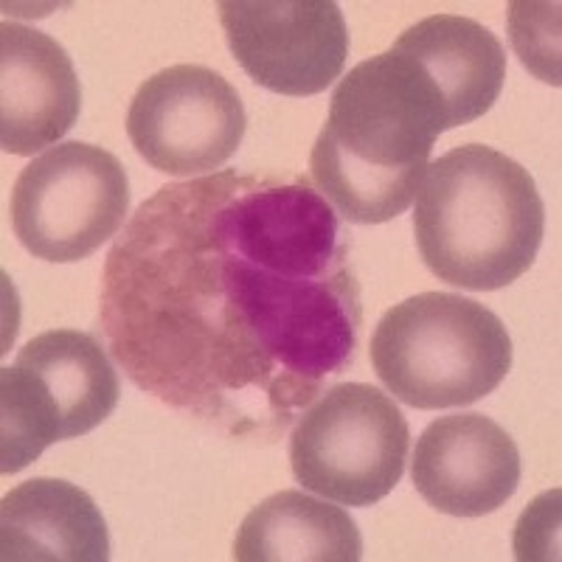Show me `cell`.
<instances>
[{"instance_id": "11", "label": "cell", "mask_w": 562, "mask_h": 562, "mask_svg": "<svg viewBox=\"0 0 562 562\" xmlns=\"http://www.w3.org/2000/svg\"><path fill=\"white\" fill-rule=\"evenodd\" d=\"M82 88L68 52L23 23L0 26V147L34 155L54 147L79 119Z\"/></svg>"}, {"instance_id": "12", "label": "cell", "mask_w": 562, "mask_h": 562, "mask_svg": "<svg viewBox=\"0 0 562 562\" xmlns=\"http://www.w3.org/2000/svg\"><path fill=\"white\" fill-rule=\"evenodd\" d=\"M391 48L414 59L434 85L448 130L490 113L504 90V45L479 20L434 14L405 29Z\"/></svg>"}, {"instance_id": "14", "label": "cell", "mask_w": 562, "mask_h": 562, "mask_svg": "<svg viewBox=\"0 0 562 562\" xmlns=\"http://www.w3.org/2000/svg\"><path fill=\"white\" fill-rule=\"evenodd\" d=\"M239 562H360L363 537L349 512L284 490L245 515L234 540Z\"/></svg>"}, {"instance_id": "1", "label": "cell", "mask_w": 562, "mask_h": 562, "mask_svg": "<svg viewBox=\"0 0 562 562\" xmlns=\"http://www.w3.org/2000/svg\"><path fill=\"white\" fill-rule=\"evenodd\" d=\"M351 234L310 178L237 169L169 183L108 254L99 324L140 391L273 445L355 363Z\"/></svg>"}, {"instance_id": "7", "label": "cell", "mask_w": 562, "mask_h": 562, "mask_svg": "<svg viewBox=\"0 0 562 562\" xmlns=\"http://www.w3.org/2000/svg\"><path fill=\"white\" fill-rule=\"evenodd\" d=\"M130 180L113 153L82 140L57 144L34 158L12 192L20 245L45 262H79L122 231Z\"/></svg>"}, {"instance_id": "9", "label": "cell", "mask_w": 562, "mask_h": 562, "mask_svg": "<svg viewBox=\"0 0 562 562\" xmlns=\"http://www.w3.org/2000/svg\"><path fill=\"white\" fill-rule=\"evenodd\" d=\"M231 54L256 85L281 97H315L340 79L349 29L333 0H223Z\"/></svg>"}, {"instance_id": "2", "label": "cell", "mask_w": 562, "mask_h": 562, "mask_svg": "<svg viewBox=\"0 0 562 562\" xmlns=\"http://www.w3.org/2000/svg\"><path fill=\"white\" fill-rule=\"evenodd\" d=\"M441 133L448 122L436 88L414 59L389 48L338 82L310 175L346 223H389L419 192Z\"/></svg>"}, {"instance_id": "10", "label": "cell", "mask_w": 562, "mask_h": 562, "mask_svg": "<svg viewBox=\"0 0 562 562\" xmlns=\"http://www.w3.org/2000/svg\"><path fill=\"white\" fill-rule=\"evenodd\" d=\"M411 479L436 512L484 518L518 490V445L484 414L441 416L416 441Z\"/></svg>"}, {"instance_id": "8", "label": "cell", "mask_w": 562, "mask_h": 562, "mask_svg": "<svg viewBox=\"0 0 562 562\" xmlns=\"http://www.w3.org/2000/svg\"><path fill=\"white\" fill-rule=\"evenodd\" d=\"M237 88L205 65H172L135 90L127 135L135 153L158 172L189 178L214 175L245 138Z\"/></svg>"}, {"instance_id": "13", "label": "cell", "mask_w": 562, "mask_h": 562, "mask_svg": "<svg viewBox=\"0 0 562 562\" xmlns=\"http://www.w3.org/2000/svg\"><path fill=\"white\" fill-rule=\"evenodd\" d=\"M0 557L7 562H108V524L77 484L32 479L0 504Z\"/></svg>"}, {"instance_id": "15", "label": "cell", "mask_w": 562, "mask_h": 562, "mask_svg": "<svg viewBox=\"0 0 562 562\" xmlns=\"http://www.w3.org/2000/svg\"><path fill=\"white\" fill-rule=\"evenodd\" d=\"M512 43L531 74L560 85V3H512Z\"/></svg>"}, {"instance_id": "5", "label": "cell", "mask_w": 562, "mask_h": 562, "mask_svg": "<svg viewBox=\"0 0 562 562\" xmlns=\"http://www.w3.org/2000/svg\"><path fill=\"white\" fill-rule=\"evenodd\" d=\"M119 394V374L93 335L52 329L32 338L0 371V473H20L54 441L99 428Z\"/></svg>"}, {"instance_id": "6", "label": "cell", "mask_w": 562, "mask_h": 562, "mask_svg": "<svg viewBox=\"0 0 562 562\" xmlns=\"http://www.w3.org/2000/svg\"><path fill=\"white\" fill-rule=\"evenodd\" d=\"M411 428L374 385L338 383L295 422L290 467L304 490L344 506L383 501L405 473Z\"/></svg>"}, {"instance_id": "3", "label": "cell", "mask_w": 562, "mask_h": 562, "mask_svg": "<svg viewBox=\"0 0 562 562\" xmlns=\"http://www.w3.org/2000/svg\"><path fill=\"white\" fill-rule=\"evenodd\" d=\"M546 205L518 160L464 144L428 164L416 192L414 237L422 262L453 288L501 290L535 265Z\"/></svg>"}, {"instance_id": "4", "label": "cell", "mask_w": 562, "mask_h": 562, "mask_svg": "<svg viewBox=\"0 0 562 562\" xmlns=\"http://www.w3.org/2000/svg\"><path fill=\"white\" fill-rule=\"evenodd\" d=\"M369 351L380 383L419 411L479 403L512 369L504 321L456 293H419L391 307Z\"/></svg>"}]
</instances>
